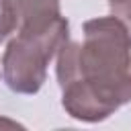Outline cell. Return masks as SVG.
<instances>
[{"mask_svg": "<svg viewBox=\"0 0 131 131\" xmlns=\"http://www.w3.org/2000/svg\"><path fill=\"white\" fill-rule=\"evenodd\" d=\"M82 33L55 55L61 106L76 121L100 123L131 102V27L108 14L86 20Z\"/></svg>", "mask_w": 131, "mask_h": 131, "instance_id": "obj_1", "label": "cell"}, {"mask_svg": "<svg viewBox=\"0 0 131 131\" xmlns=\"http://www.w3.org/2000/svg\"><path fill=\"white\" fill-rule=\"evenodd\" d=\"M70 39L66 16L39 29L16 31L2 53V78L16 94H37L47 80V66Z\"/></svg>", "mask_w": 131, "mask_h": 131, "instance_id": "obj_2", "label": "cell"}, {"mask_svg": "<svg viewBox=\"0 0 131 131\" xmlns=\"http://www.w3.org/2000/svg\"><path fill=\"white\" fill-rule=\"evenodd\" d=\"M16 14V31L39 29L61 16L59 0H10Z\"/></svg>", "mask_w": 131, "mask_h": 131, "instance_id": "obj_3", "label": "cell"}, {"mask_svg": "<svg viewBox=\"0 0 131 131\" xmlns=\"http://www.w3.org/2000/svg\"><path fill=\"white\" fill-rule=\"evenodd\" d=\"M16 33V14L10 0H0V43Z\"/></svg>", "mask_w": 131, "mask_h": 131, "instance_id": "obj_4", "label": "cell"}, {"mask_svg": "<svg viewBox=\"0 0 131 131\" xmlns=\"http://www.w3.org/2000/svg\"><path fill=\"white\" fill-rule=\"evenodd\" d=\"M111 6V12L121 16V18H129L131 16V0H106Z\"/></svg>", "mask_w": 131, "mask_h": 131, "instance_id": "obj_5", "label": "cell"}, {"mask_svg": "<svg viewBox=\"0 0 131 131\" xmlns=\"http://www.w3.org/2000/svg\"><path fill=\"white\" fill-rule=\"evenodd\" d=\"M0 127H23V125L16 123V121H10L6 117H0Z\"/></svg>", "mask_w": 131, "mask_h": 131, "instance_id": "obj_6", "label": "cell"}, {"mask_svg": "<svg viewBox=\"0 0 131 131\" xmlns=\"http://www.w3.org/2000/svg\"><path fill=\"white\" fill-rule=\"evenodd\" d=\"M127 23H129V25H131V16H129V18H127Z\"/></svg>", "mask_w": 131, "mask_h": 131, "instance_id": "obj_7", "label": "cell"}]
</instances>
